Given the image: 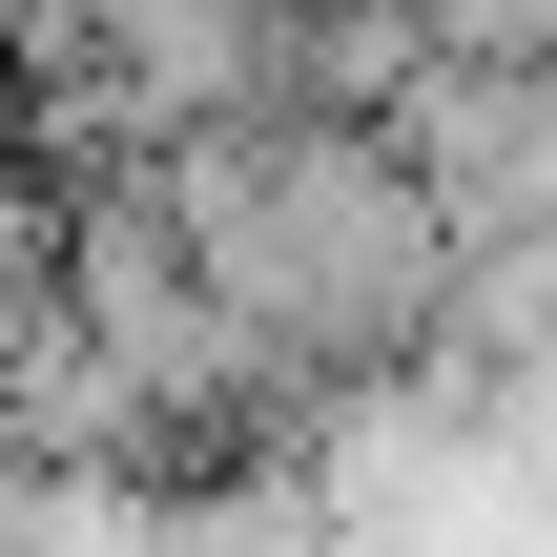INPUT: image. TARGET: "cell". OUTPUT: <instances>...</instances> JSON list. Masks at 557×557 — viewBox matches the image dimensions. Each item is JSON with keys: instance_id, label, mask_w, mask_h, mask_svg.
Listing matches in <instances>:
<instances>
[{"instance_id": "obj_1", "label": "cell", "mask_w": 557, "mask_h": 557, "mask_svg": "<svg viewBox=\"0 0 557 557\" xmlns=\"http://www.w3.org/2000/svg\"><path fill=\"white\" fill-rule=\"evenodd\" d=\"M145 186H165L207 310H227L289 393H372V372H413V351L455 331V227H434V186L393 165V124H207V145H165Z\"/></svg>"}, {"instance_id": "obj_2", "label": "cell", "mask_w": 557, "mask_h": 557, "mask_svg": "<svg viewBox=\"0 0 557 557\" xmlns=\"http://www.w3.org/2000/svg\"><path fill=\"white\" fill-rule=\"evenodd\" d=\"M393 165L434 186L455 248H557V62H434Z\"/></svg>"}]
</instances>
